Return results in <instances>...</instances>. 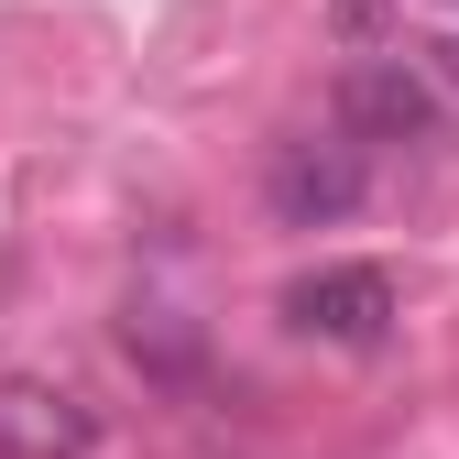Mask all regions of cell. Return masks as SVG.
<instances>
[{"mask_svg": "<svg viewBox=\"0 0 459 459\" xmlns=\"http://www.w3.org/2000/svg\"><path fill=\"white\" fill-rule=\"evenodd\" d=\"M361 197H372V153L339 132V121L273 143V164H263V208H273V230H339Z\"/></svg>", "mask_w": 459, "mask_h": 459, "instance_id": "1", "label": "cell"}, {"mask_svg": "<svg viewBox=\"0 0 459 459\" xmlns=\"http://www.w3.org/2000/svg\"><path fill=\"white\" fill-rule=\"evenodd\" d=\"M284 328L296 339H328V351H372L394 328V273L383 263H317L284 284Z\"/></svg>", "mask_w": 459, "mask_h": 459, "instance_id": "2", "label": "cell"}, {"mask_svg": "<svg viewBox=\"0 0 459 459\" xmlns=\"http://www.w3.org/2000/svg\"><path fill=\"white\" fill-rule=\"evenodd\" d=\"M0 459H99V405L55 372L0 383Z\"/></svg>", "mask_w": 459, "mask_h": 459, "instance_id": "3", "label": "cell"}, {"mask_svg": "<svg viewBox=\"0 0 459 459\" xmlns=\"http://www.w3.org/2000/svg\"><path fill=\"white\" fill-rule=\"evenodd\" d=\"M339 132L361 153L372 143H437V88L416 66H394V55H361V66L339 77Z\"/></svg>", "mask_w": 459, "mask_h": 459, "instance_id": "4", "label": "cell"}, {"mask_svg": "<svg viewBox=\"0 0 459 459\" xmlns=\"http://www.w3.org/2000/svg\"><path fill=\"white\" fill-rule=\"evenodd\" d=\"M132 361H153V372H197V351H186V328L176 317H164V307H132Z\"/></svg>", "mask_w": 459, "mask_h": 459, "instance_id": "5", "label": "cell"}, {"mask_svg": "<svg viewBox=\"0 0 459 459\" xmlns=\"http://www.w3.org/2000/svg\"><path fill=\"white\" fill-rule=\"evenodd\" d=\"M437 77H448V88H459V33H448V44H437Z\"/></svg>", "mask_w": 459, "mask_h": 459, "instance_id": "6", "label": "cell"}, {"mask_svg": "<svg viewBox=\"0 0 459 459\" xmlns=\"http://www.w3.org/2000/svg\"><path fill=\"white\" fill-rule=\"evenodd\" d=\"M448 12H459V0H448Z\"/></svg>", "mask_w": 459, "mask_h": 459, "instance_id": "7", "label": "cell"}]
</instances>
